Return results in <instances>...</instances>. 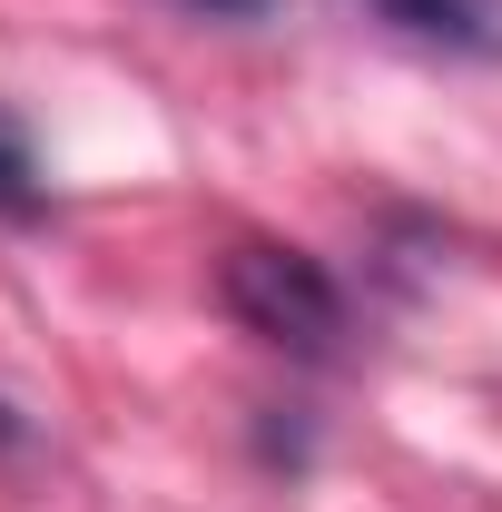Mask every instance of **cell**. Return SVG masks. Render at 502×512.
Masks as SVG:
<instances>
[{"mask_svg":"<svg viewBox=\"0 0 502 512\" xmlns=\"http://www.w3.org/2000/svg\"><path fill=\"white\" fill-rule=\"evenodd\" d=\"M188 10H217V20H266L276 0H188Z\"/></svg>","mask_w":502,"mask_h":512,"instance_id":"cell-4","label":"cell"},{"mask_svg":"<svg viewBox=\"0 0 502 512\" xmlns=\"http://www.w3.org/2000/svg\"><path fill=\"white\" fill-rule=\"evenodd\" d=\"M384 30L453 50V60H502V0H365Z\"/></svg>","mask_w":502,"mask_h":512,"instance_id":"cell-2","label":"cell"},{"mask_svg":"<svg viewBox=\"0 0 502 512\" xmlns=\"http://www.w3.org/2000/svg\"><path fill=\"white\" fill-rule=\"evenodd\" d=\"M217 296H227V316L247 325V335L306 355V365H325V355L345 345V296H335V276H325L306 247H266V237L227 247Z\"/></svg>","mask_w":502,"mask_h":512,"instance_id":"cell-1","label":"cell"},{"mask_svg":"<svg viewBox=\"0 0 502 512\" xmlns=\"http://www.w3.org/2000/svg\"><path fill=\"white\" fill-rule=\"evenodd\" d=\"M50 188H40V158H30V128L10 119V99H0V217H40Z\"/></svg>","mask_w":502,"mask_h":512,"instance_id":"cell-3","label":"cell"}]
</instances>
